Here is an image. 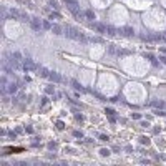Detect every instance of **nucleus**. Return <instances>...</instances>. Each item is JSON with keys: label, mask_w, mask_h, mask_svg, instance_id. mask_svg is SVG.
Segmentation results:
<instances>
[{"label": "nucleus", "mask_w": 166, "mask_h": 166, "mask_svg": "<svg viewBox=\"0 0 166 166\" xmlns=\"http://www.w3.org/2000/svg\"><path fill=\"white\" fill-rule=\"evenodd\" d=\"M63 35L67 37V38H71V40H80V42H87V37L83 35L81 32H80L78 28H75V27H65V30H63Z\"/></svg>", "instance_id": "1"}, {"label": "nucleus", "mask_w": 166, "mask_h": 166, "mask_svg": "<svg viewBox=\"0 0 166 166\" xmlns=\"http://www.w3.org/2000/svg\"><path fill=\"white\" fill-rule=\"evenodd\" d=\"M65 5L68 7V10H70L73 15H76V13L80 12L78 10V2H76V0H65Z\"/></svg>", "instance_id": "2"}, {"label": "nucleus", "mask_w": 166, "mask_h": 166, "mask_svg": "<svg viewBox=\"0 0 166 166\" xmlns=\"http://www.w3.org/2000/svg\"><path fill=\"white\" fill-rule=\"evenodd\" d=\"M37 63L33 62V60H23V70H27V71H33V70H37Z\"/></svg>", "instance_id": "3"}, {"label": "nucleus", "mask_w": 166, "mask_h": 166, "mask_svg": "<svg viewBox=\"0 0 166 166\" xmlns=\"http://www.w3.org/2000/svg\"><path fill=\"white\" fill-rule=\"evenodd\" d=\"M90 27H91V28H95L98 33H106V27H108V25H105V23H96V22H91Z\"/></svg>", "instance_id": "4"}, {"label": "nucleus", "mask_w": 166, "mask_h": 166, "mask_svg": "<svg viewBox=\"0 0 166 166\" xmlns=\"http://www.w3.org/2000/svg\"><path fill=\"white\" fill-rule=\"evenodd\" d=\"M30 25H32V28L35 32H40L43 28V22H40L38 18H30Z\"/></svg>", "instance_id": "5"}, {"label": "nucleus", "mask_w": 166, "mask_h": 166, "mask_svg": "<svg viewBox=\"0 0 166 166\" xmlns=\"http://www.w3.org/2000/svg\"><path fill=\"white\" fill-rule=\"evenodd\" d=\"M48 78L51 80V81H55V83H58V81H62V75H60V73H57V71H50V76H48Z\"/></svg>", "instance_id": "6"}, {"label": "nucleus", "mask_w": 166, "mask_h": 166, "mask_svg": "<svg viewBox=\"0 0 166 166\" xmlns=\"http://www.w3.org/2000/svg\"><path fill=\"white\" fill-rule=\"evenodd\" d=\"M106 35L108 37H116V35H120V32L116 30L115 27H110V25H108V27H106Z\"/></svg>", "instance_id": "7"}, {"label": "nucleus", "mask_w": 166, "mask_h": 166, "mask_svg": "<svg viewBox=\"0 0 166 166\" xmlns=\"http://www.w3.org/2000/svg\"><path fill=\"white\" fill-rule=\"evenodd\" d=\"M123 35L125 37H133L134 35V28L133 27H125L123 28Z\"/></svg>", "instance_id": "8"}, {"label": "nucleus", "mask_w": 166, "mask_h": 166, "mask_svg": "<svg viewBox=\"0 0 166 166\" xmlns=\"http://www.w3.org/2000/svg\"><path fill=\"white\" fill-rule=\"evenodd\" d=\"M10 17L15 20H20V10H17V8H12L10 10Z\"/></svg>", "instance_id": "9"}, {"label": "nucleus", "mask_w": 166, "mask_h": 166, "mask_svg": "<svg viewBox=\"0 0 166 166\" xmlns=\"http://www.w3.org/2000/svg\"><path fill=\"white\" fill-rule=\"evenodd\" d=\"M145 58H148V60H150V62H151V63H153L154 65V67H158V62H156V58H154V57L153 55H151V53H145Z\"/></svg>", "instance_id": "10"}, {"label": "nucleus", "mask_w": 166, "mask_h": 166, "mask_svg": "<svg viewBox=\"0 0 166 166\" xmlns=\"http://www.w3.org/2000/svg\"><path fill=\"white\" fill-rule=\"evenodd\" d=\"M71 85H73V88H75L76 91H85V88H83L81 85H80V83L76 81V80H71Z\"/></svg>", "instance_id": "11"}, {"label": "nucleus", "mask_w": 166, "mask_h": 166, "mask_svg": "<svg viewBox=\"0 0 166 166\" xmlns=\"http://www.w3.org/2000/svg\"><path fill=\"white\" fill-rule=\"evenodd\" d=\"M85 15H87V20H95V18H96V15H95V12H93V10H87V12H85Z\"/></svg>", "instance_id": "12"}, {"label": "nucleus", "mask_w": 166, "mask_h": 166, "mask_svg": "<svg viewBox=\"0 0 166 166\" xmlns=\"http://www.w3.org/2000/svg\"><path fill=\"white\" fill-rule=\"evenodd\" d=\"M151 106H154V108H164V101H158V100H154V101H151Z\"/></svg>", "instance_id": "13"}, {"label": "nucleus", "mask_w": 166, "mask_h": 166, "mask_svg": "<svg viewBox=\"0 0 166 166\" xmlns=\"http://www.w3.org/2000/svg\"><path fill=\"white\" fill-rule=\"evenodd\" d=\"M40 76H42V78H48V76H50V71H48L47 68H40Z\"/></svg>", "instance_id": "14"}, {"label": "nucleus", "mask_w": 166, "mask_h": 166, "mask_svg": "<svg viewBox=\"0 0 166 166\" xmlns=\"http://www.w3.org/2000/svg\"><path fill=\"white\" fill-rule=\"evenodd\" d=\"M51 32L55 33V35H62V27L60 25H53L51 27Z\"/></svg>", "instance_id": "15"}, {"label": "nucleus", "mask_w": 166, "mask_h": 166, "mask_svg": "<svg viewBox=\"0 0 166 166\" xmlns=\"http://www.w3.org/2000/svg\"><path fill=\"white\" fill-rule=\"evenodd\" d=\"M151 40H156V42H159V40H164V37L159 35V33H153V35H150Z\"/></svg>", "instance_id": "16"}, {"label": "nucleus", "mask_w": 166, "mask_h": 166, "mask_svg": "<svg viewBox=\"0 0 166 166\" xmlns=\"http://www.w3.org/2000/svg\"><path fill=\"white\" fill-rule=\"evenodd\" d=\"M10 65H12V68H15V70H18L20 68V63H18V60H10Z\"/></svg>", "instance_id": "17"}, {"label": "nucleus", "mask_w": 166, "mask_h": 166, "mask_svg": "<svg viewBox=\"0 0 166 166\" xmlns=\"http://www.w3.org/2000/svg\"><path fill=\"white\" fill-rule=\"evenodd\" d=\"M17 88H18V87H17L15 83H10V85H8V88H7V90L10 91V93H15V91H17Z\"/></svg>", "instance_id": "18"}, {"label": "nucleus", "mask_w": 166, "mask_h": 166, "mask_svg": "<svg viewBox=\"0 0 166 166\" xmlns=\"http://www.w3.org/2000/svg\"><path fill=\"white\" fill-rule=\"evenodd\" d=\"M45 91H47V95H53V93H55V88H53V87L50 85V87H47V88H45Z\"/></svg>", "instance_id": "19"}, {"label": "nucleus", "mask_w": 166, "mask_h": 166, "mask_svg": "<svg viewBox=\"0 0 166 166\" xmlns=\"http://www.w3.org/2000/svg\"><path fill=\"white\" fill-rule=\"evenodd\" d=\"M48 5L53 7V8H58V2H57V0H48Z\"/></svg>", "instance_id": "20"}, {"label": "nucleus", "mask_w": 166, "mask_h": 166, "mask_svg": "<svg viewBox=\"0 0 166 166\" xmlns=\"http://www.w3.org/2000/svg\"><path fill=\"white\" fill-rule=\"evenodd\" d=\"M140 143H141V145H148V143H150V140H148L146 136H140Z\"/></svg>", "instance_id": "21"}, {"label": "nucleus", "mask_w": 166, "mask_h": 166, "mask_svg": "<svg viewBox=\"0 0 166 166\" xmlns=\"http://www.w3.org/2000/svg\"><path fill=\"white\" fill-rule=\"evenodd\" d=\"M100 154H101V156H108V154H110V150H106V148H101V150H100Z\"/></svg>", "instance_id": "22"}, {"label": "nucleus", "mask_w": 166, "mask_h": 166, "mask_svg": "<svg viewBox=\"0 0 166 166\" xmlns=\"http://www.w3.org/2000/svg\"><path fill=\"white\" fill-rule=\"evenodd\" d=\"M43 28H45V30H50V28H51L50 22H47V20H43Z\"/></svg>", "instance_id": "23"}, {"label": "nucleus", "mask_w": 166, "mask_h": 166, "mask_svg": "<svg viewBox=\"0 0 166 166\" xmlns=\"http://www.w3.org/2000/svg\"><path fill=\"white\" fill-rule=\"evenodd\" d=\"M108 51H110V53H118V51L115 50V45H108Z\"/></svg>", "instance_id": "24"}, {"label": "nucleus", "mask_w": 166, "mask_h": 166, "mask_svg": "<svg viewBox=\"0 0 166 166\" xmlns=\"http://www.w3.org/2000/svg\"><path fill=\"white\" fill-rule=\"evenodd\" d=\"M154 115H158V116L161 115V116H164L166 113H164V111H163V110H158V108H156V110H154Z\"/></svg>", "instance_id": "25"}, {"label": "nucleus", "mask_w": 166, "mask_h": 166, "mask_svg": "<svg viewBox=\"0 0 166 166\" xmlns=\"http://www.w3.org/2000/svg\"><path fill=\"white\" fill-rule=\"evenodd\" d=\"M90 42H95V43H101L103 40H101V38H98V37H93V38H90Z\"/></svg>", "instance_id": "26"}, {"label": "nucleus", "mask_w": 166, "mask_h": 166, "mask_svg": "<svg viewBox=\"0 0 166 166\" xmlns=\"http://www.w3.org/2000/svg\"><path fill=\"white\" fill-rule=\"evenodd\" d=\"M73 136L75 138H83V133L81 131H73Z\"/></svg>", "instance_id": "27"}, {"label": "nucleus", "mask_w": 166, "mask_h": 166, "mask_svg": "<svg viewBox=\"0 0 166 166\" xmlns=\"http://www.w3.org/2000/svg\"><path fill=\"white\" fill-rule=\"evenodd\" d=\"M106 115H110V116H113L115 115V110H111V108H106V111H105Z\"/></svg>", "instance_id": "28"}, {"label": "nucleus", "mask_w": 166, "mask_h": 166, "mask_svg": "<svg viewBox=\"0 0 166 166\" xmlns=\"http://www.w3.org/2000/svg\"><path fill=\"white\" fill-rule=\"evenodd\" d=\"M50 18H51V20H53V18H60V15H58L57 12H51V13H50Z\"/></svg>", "instance_id": "29"}, {"label": "nucleus", "mask_w": 166, "mask_h": 166, "mask_svg": "<svg viewBox=\"0 0 166 166\" xmlns=\"http://www.w3.org/2000/svg\"><path fill=\"white\" fill-rule=\"evenodd\" d=\"M108 140L110 138H108L106 134H100V141H108Z\"/></svg>", "instance_id": "30"}, {"label": "nucleus", "mask_w": 166, "mask_h": 166, "mask_svg": "<svg viewBox=\"0 0 166 166\" xmlns=\"http://www.w3.org/2000/svg\"><path fill=\"white\" fill-rule=\"evenodd\" d=\"M48 148H50V150H55V148H57V143H53V141L48 143Z\"/></svg>", "instance_id": "31"}, {"label": "nucleus", "mask_w": 166, "mask_h": 166, "mask_svg": "<svg viewBox=\"0 0 166 166\" xmlns=\"http://www.w3.org/2000/svg\"><path fill=\"white\" fill-rule=\"evenodd\" d=\"M57 128H58V130H63V123H62V121H57Z\"/></svg>", "instance_id": "32"}, {"label": "nucleus", "mask_w": 166, "mask_h": 166, "mask_svg": "<svg viewBox=\"0 0 166 166\" xmlns=\"http://www.w3.org/2000/svg\"><path fill=\"white\" fill-rule=\"evenodd\" d=\"M47 103H48V98H47V96H43V98H42V106H45Z\"/></svg>", "instance_id": "33"}, {"label": "nucleus", "mask_w": 166, "mask_h": 166, "mask_svg": "<svg viewBox=\"0 0 166 166\" xmlns=\"http://www.w3.org/2000/svg\"><path fill=\"white\" fill-rule=\"evenodd\" d=\"M128 53H130L128 50H120V51H118V55H128Z\"/></svg>", "instance_id": "34"}, {"label": "nucleus", "mask_w": 166, "mask_h": 166, "mask_svg": "<svg viewBox=\"0 0 166 166\" xmlns=\"http://www.w3.org/2000/svg\"><path fill=\"white\" fill-rule=\"evenodd\" d=\"M13 58H17V60H20V58H22V55H20L18 51H15V53H13Z\"/></svg>", "instance_id": "35"}, {"label": "nucleus", "mask_w": 166, "mask_h": 166, "mask_svg": "<svg viewBox=\"0 0 166 166\" xmlns=\"http://www.w3.org/2000/svg\"><path fill=\"white\" fill-rule=\"evenodd\" d=\"M133 118L134 120H140V118H141V115H140V113H133Z\"/></svg>", "instance_id": "36"}, {"label": "nucleus", "mask_w": 166, "mask_h": 166, "mask_svg": "<svg viewBox=\"0 0 166 166\" xmlns=\"http://www.w3.org/2000/svg\"><path fill=\"white\" fill-rule=\"evenodd\" d=\"M75 118H76V120H80V121H81V120H83V115H75Z\"/></svg>", "instance_id": "37"}, {"label": "nucleus", "mask_w": 166, "mask_h": 166, "mask_svg": "<svg viewBox=\"0 0 166 166\" xmlns=\"http://www.w3.org/2000/svg\"><path fill=\"white\" fill-rule=\"evenodd\" d=\"M159 60H161L163 63H164V65H166V57H161V58H159Z\"/></svg>", "instance_id": "38"}, {"label": "nucleus", "mask_w": 166, "mask_h": 166, "mask_svg": "<svg viewBox=\"0 0 166 166\" xmlns=\"http://www.w3.org/2000/svg\"><path fill=\"white\" fill-rule=\"evenodd\" d=\"M163 37H164V42H166V32H164V33H163Z\"/></svg>", "instance_id": "39"}]
</instances>
